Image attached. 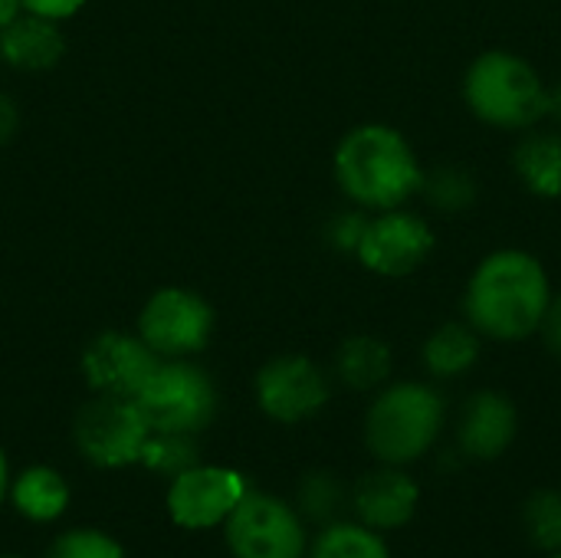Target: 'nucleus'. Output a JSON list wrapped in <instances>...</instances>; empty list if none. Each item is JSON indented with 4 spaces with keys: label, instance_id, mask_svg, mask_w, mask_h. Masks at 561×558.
<instances>
[{
    "label": "nucleus",
    "instance_id": "nucleus-1",
    "mask_svg": "<svg viewBox=\"0 0 561 558\" xmlns=\"http://www.w3.org/2000/svg\"><path fill=\"white\" fill-rule=\"evenodd\" d=\"M552 303V280L526 250H496L477 263L463 293V319L493 342H523L539 332Z\"/></svg>",
    "mask_w": 561,
    "mask_h": 558
},
{
    "label": "nucleus",
    "instance_id": "nucleus-2",
    "mask_svg": "<svg viewBox=\"0 0 561 558\" xmlns=\"http://www.w3.org/2000/svg\"><path fill=\"white\" fill-rule=\"evenodd\" d=\"M421 178L414 145L391 125H358L335 148V181L362 210L404 207L421 191Z\"/></svg>",
    "mask_w": 561,
    "mask_h": 558
},
{
    "label": "nucleus",
    "instance_id": "nucleus-3",
    "mask_svg": "<svg viewBox=\"0 0 561 558\" xmlns=\"http://www.w3.org/2000/svg\"><path fill=\"white\" fill-rule=\"evenodd\" d=\"M549 86L542 72L519 53L486 49L480 53L463 76L467 109L490 128L526 132L546 118Z\"/></svg>",
    "mask_w": 561,
    "mask_h": 558
},
{
    "label": "nucleus",
    "instance_id": "nucleus-4",
    "mask_svg": "<svg viewBox=\"0 0 561 558\" xmlns=\"http://www.w3.org/2000/svg\"><path fill=\"white\" fill-rule=\"evenodd\" d=\"M444 428V398L421 382H401L385 388L365 418L368 451L391 467L424 457Z\"/></svg>",
    "mask_w": 561,
    "mask_h": 558
},
{
    "label": "nucleus",
    "instance_id": "nucleus-5",
    "mask_svg": "<svg viewBox=\"0 0 561 558\" xmlns=\"http://www.w3.org/2000/svg\"><path fill=\"white\" fill-rule=\"evenodd\" d=\"M138 411L151 431L164 434H197L217 414L214 382L187 362H158L145 388L135 395Z\"/></svg>",
    "mask_w": 561,
    "mask_h": 558
},
{
    "label": "nucleus",
    "instance_id": "nucleus-6",
    "mask_svg": "<svg viewBox=\"0 0 561 558\" xmlns=\"http://www.w3.org/2000/svg\"><path fill=\"white\" fill-rule=\"evenodd\" d=\"M233 558H306L309 539L299 510L270 493H247L220 526Z\"/></svg>",
    "mask_w": 561,
    "mask_h": 558
},
{
    "label": "nucleus",
    "instance_id": "nucleus-7",
    "mask_svg": "<svg viewBox=\"0 0 561 558\" xmlns=\"http://www.w3.org/2000/svg\"><path fill=\"white\" fill-rule=\"evenodd\" d=\"M151 428L131 398L95 395L79 408L72 424V441L79 454L99 470H122L141 460V447Z\"/></svg>",
    "mask_w": 561,
    "mask_h": 558
},
{
    "label": "nucleus",
    "instance_id": "nucleus-8",
    "mask_svg": "<svg viewBox=\"0 0 561 558\" xmlns=\"http://www.w3.org/2000/svg\"><path fill=\"white\" fill-rule=\"evenodd\" d=\"M437 247V234L427 224V217L394 207V210H378L368 217V227L358 240V263L385 280H404L417 273Z\"/></svg>",
    "mask_w": 561,
    "mask_h": 558
},
{
    "label": "nucleus",
    "instance_id": "nucleus-9",
    "mask_svg": "<svg viewBox=\"0 0 561 558\" xmlns=\"http://www.w3.org/2000/svg\"><path fill=\"white\" fill-rule=\"evenodd\" d=\"M214 332L210 306L191 289L154 293L138 316V339L158 358H184L207 345Z\"/></svg>",
    "mask_w": 561,
    "mask_h": 558
},
{
    "label": "nucleus",
    "instance_id": "nucleus-10",
    "mask_svg": "<svg viewBox=\"0 0 561 558\" xmlns=\"http://www.w3.org/2000/svg\"><path fill=\"white\" fill-rule=\"evenodd\" d=\"M250 493L247 480L230 467H210L194 464L184 474H178L168 487V516L174 526L204 533L227 523V516L237 510V503Z\"/></svg>",
    "mask_w": 561,
    "mask_h": 558
},
{
    "label": "nucleus",
    "instance_id": "nucleus-11",
    "mask_svg": "<svg viewBox=\"0 0 561 558\" xmlns=\"http://www.w3.org/2000/svg\"><path fill=\"white\" fill-rule=\"evenodd\" d=\"M256 405L279 424L309 421L329 405V378L306 355H279L256 375Z\"/></svg>",
    "mask_w": 561,
    "mask_h": 558
},
{
    "label": "nucleus",
    "instance_id": "nucleus-12",
    "mask_svg": "<svg viewBox=\"0 0 561 558\" xmlns=\"http://www.w3.org/2000/svg\"><path fill=\"white\" fill-rule=\"evenodd\" d=\"M158 368V355L125 332H105L89 342L82 352V375L95 395L131 398L145 388L151 372Z\"/></svg>",
    "mask_w": 561,
    "mask_h": 558
},
{
    "label": "nucleus",
    "instance_id": "nucleus-13",
    "mask_svg": "<svg viewBox=\"0 0 561 558\" xmlns=\"http://www.w3.org/2000/svg\"><path fill=\"white\" fill-rule=\"evenodd\" d=\"M519 431L516 405L500 391H477L460 418V451L473 460H496L510 451Z\"/></svg>",
    "mask_w": 561,
    "mask_h": 558
},
{
    "label": "nucleus",
    "instance_id": "nucleus-14",
    "mask_svg": "<svg viewBox=\"0 0 561 558\" xmlns=\"http://www.w3.org/2000/svg\"><path fill=\"white\" fill-rule=\"evenodd\" d=\"M352 503H355L362 526L398 529L414 520L421 490L401 467L385 464L381 470H371L368 477H362V483L352 493Z\"/></svg>",
    "mask_w": 561,
    "mask_h": 558
},
{
    "label": "nucleus",
    "instance_id": "nucleus-15",
    "mask_svg": "<svg viewBox=\"0 0 561 558\" xmlns=\"http://www.w3.org/2000/svg\"><path fill=\"white\" fill-rule=\"evenodd\" d=\"M513 171L519 184L542 201L561 194V135L556 128H526L513 148Z\"/></svg>",
    "mask_w": 561,
    "mask_h": 558
},
{
    "label": "nucleus",
    "instance_id": "nucleus-16",
    "mask_svg": "<svg viewBox=\"0 0 561 558\" xmlns=\"http://www.w3.org/2000/svg\"><path fill=\"white\" fill-rule=\"evenodd\" d=\"M62 49L66 39L56 30V20L26 13L0 26V56L16 69H49L59 62Z\"/></svg>",
    "mask_w": 561,
    "mask_h": 558
},
{
    "label": "nucleus",
    "instance_id": "nucleus-17",
    "mask_svg": "<svg viewBox=\"0 0 561 558\" xmlns=\"http://www.w3.org/2000/svg\"><path fill=\"white\" fill-rule=\"evenodd\" d=\"M10 503L16 513L30 523H56L69 510V483L59 470L53 467H26L13 483H10Z\"/></svg>",
    "mask_w": 561,
    "mask_h": 558
},
{
    "label": "nucleus",
    "instance_id": "nucleus-18",
    "mask_svg": "<svg viewBox=\"0 0 561 558\" xmlns=\"http://www.w3.org/2000/svg\"><path fill=\"white\" fill-rule=\"evenodd\" d=\"M480 332L463 319V322H444L437 326L421 349L424 368L434 378H460L480 362Z\"/></svg>",
    "mask_w": 561,
    "mask_h": 558
},
{
    "label": "nucleus",
    "instance_id": "nucleus-19",
    "mask_svg": "<svg viewBox=\"0 0 561 558\" xmlns=\"http://www.w3.org/2000/svg\"><path fill=\"white\" fill-rule=\"evenodd\" d=\"M391 365H394L391 349L378 335H352L342 342V349L335 355L339 378L355 391H371V388L385 385L391 375Z\"/></svg>",
    "mask_w": 561,
    "mask_h": 558
},
{
    "label": "nucleus",
    "instance_id": "nucleus-20",
    "mask_svg": "<svg viewBox=\"0 0 561 558\" xmlns=\"http://www.w3.org/2000/svg\"><path fill=\"white\" fill-rule=\"evenodd\" d=\"M417 194L427 201V207L440 214H467L480 197V181L473 178L470 168L444 161V164L424 168Z\"/></svg>",
    "mask_w": 561,
    "mask_h": 558
},
{
    "label": "nucleus",
    "instance_id": "nucleus-21",
    "mask_svg": "<svg viewBox=\"0 0 561 558\" xmlns=\"http://www.w3.org/2000/svg\"><path fill=\"white\" fill-rule=\"evenodd\" d=\"M306 558H391L375 529L358 523H329L309 546Z\"/></svg>",
    "mask_w": 561,
    "mask_h": 558
},
{
    "label": "nucleus",
    "instance_id": "nucleus-22",
    "mask_svg": "<svg viewBox=\"0 0 561 558\" xmlns=\"http://www.w3.org/2000/svg\"><path fill=\"white\" fill-rule=\"evenodd\" d=\"M151 474L174 480L178 474H184L187 467L197 464V447L191 434H164V431H151L145 447H141V460Z\"/></svg>",
    "mask_w": 561,
    "mask_h": 558
},
{
    "label": "nucleus",
    "instance_id": "nucleus-23",
    "mask_svg": "<svg viewBox=\"0 0 561 558\" xmlns=\"http://www.w3.org/2000/svg\"><path fill=\"white\" fill-rule=\"evenodd\" d=\"M526 533L536 549L561 553V493L559 490H539L529 497L523 513Z\"/></svg>",
    "mask_w": 561,
    "mask_h": 558
},
{
    "label": "nucleus",
    "instance_id": "nucleus-24",
    "mask_svg": "<svg viewBox=\"0 0 561 558\" xmlns=\"http://www.w3.org/2000/svg\"><path fill=\"white\" fill-rule=\"evenodd\" d=\"M345 506V487L332 474H309L299 483V516L312 523H335Z\"/></svg>",
    "mask_w": 561,
    "mask_h": 558
},
{
    "label": "nucleus",
    "instance_id": "nucleus-25",
    "mask_svg": "<svg viewBox=\"0 0 561 558\" xmlns=\"http://www.w3.org/2000/svg\"><path fill=\"white\" fill-rule=\"evenodd\" d=\"M46 558H125V549L102 529H69L56 536Z\"/></svg>",
    "mask_w": 561,
    "mask_h": 558
},
{
    "label": "nucleus",
    "instance_id": "nucleus-26",
    "mask_svg": "<svg viewBox=\"0 0 561 558\" xmlns=\"http://www.w3.org/2000/svg\"><path fill=\"white\" fill-rule=\"evenodd\" d=\"M368 227V217L362 210H345L339 214L332 224H329V243L335 250H345V253H355L358 250V240Z\"/></svg>",
    "mask_w": 561,
    "mask_h": 558
},
{
    "label": "nucleus",
    "instance_id": "nucleus-27",
    "mask_svg": "<svg viewBox=\"0 0 561 558\" xmlns=\"http://www.w3.org/2000/svg\"><path fill=\"white\" fill-rule=\"evenodd\" d=\"M539 335H542L546 349L561 362V293H552V303L546 309V319L539 326Z\"/></svg>",
    "mask_w": 561,
    "mask_h": 558
},
{
    "label": "nucleus",
    "instance_id": "nucleus-28",
    "mask_svg": "<svg viewBox=\"0 0 561 558\" xmlns=\"http://www.w3.org/2000/svg\"><path fill=\"white\" fill-rule=\"evenodd\" d=\"M26 13H36V16H46V20H66L72 16L85 0H20Z\"/></svg>",
    "mask_w": 561,
    "mask_h": 558
},
{
    "label": "nucleus",
    "instance_id": "nucleus-29",
    "mask_svg": "<svg viewBox=\"0 0 561 558\" xmlns=\"http://www.w3.org/2000/svg\"><path fill=\"white\" fill-rule=\"evenodd\" d=\"M13 132H16V105H13L7 95H0V145H3Z\"/></svg>",
    "mask_w": 561,
    "mask_h": 558
},
{
    "label": "nucleus",
    "instance_id": "nucleus-30",
    "mask_svg": "<svg viewBox=\"0 0 561 558\" xmlns=\"http://www.w3.org/2000/svg\"><path fill=\"white\" fill-rule=\"evenodd\" d=\"M546 118H552L561 128V79L556 86H549V95H546Z\"/></svg>",
    "mask_w": 561,
    "mask_h": 558
},
{
    "label": "nucleus",
    "instance_id": "nucleus-31",
    "mask_svg": "<svg viewBox=\"0 0 561 558\" xmlns=\"http://www.w3.org/2000/svg\"><path fill=\"white\" fill-rule=\"evenodd\" d=\"M20 10H23V3H20V0H0V26H7L10 20H16V16H20Z\"/></svg>",
    "mask_w": 561,
    "mask_h": 558
},
{
    "label": "nucleus",
    "instance_id": "nucleus-32",
    "mask_svg": "<svg viewBox=\"0 0 561 558\" xmlns=\"http://www.w3.org/2000/svg\"><path fill=\"white\" fill-rule=\"evenodd\" d=\"M7 493H10V464H7V454L0 447V506L7 500Z\"/></svg>",
    "mask_w": 561,
    "mask_h": 558
},
{
    "label": "nucleus",
    "instance_id": "nucleus-33",
    "mask_svg": "<svg viewBox=\"0 0 561 558\" xmlns=\"http://www.w3.org/2000/svg\"><path fill=\"white\" fill-rule=\"evenodd\" d=\"M0 558H20V556H0Z\"/></svg>",
    "mask_w": 561,
    "mask_h": 558
},
{
    "label": "nucleus",
    "instance_id": "nucleus-34",
    "mask_svg": "<svg viewBox=\"0 0 561 558\" xmlns=\"http://www.w3.org/2000/svg\"><path fill=\"white\" fill-rule=\"evenodd\" d=\"M556 558H561V556H556Z\"/></svg>",
    "mask_w": 561,
    "mask_h": 558
}]
</instances>
